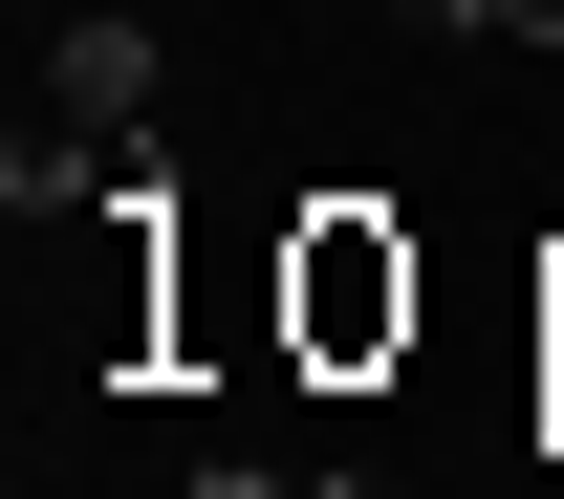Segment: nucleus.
I'll return each instance as SVG.
<instances>
[{
	"mask_svg": "<svg viewBox=\"0 0 564 499\" xmlns=\"http://www.w3.org/2000/svg\"><path fill=\"white\" fill-rule=\"evenodd\" d=\"M413 239H391V217H369V196H304V217H282V369H326V391H369V369H391V348H413Z\"/></svg>",
	"mask_w": 564,
	"mask_h": 499,
	"instance_id": "1",
	"label": "nucleus"
},
{
	"mask_svg": "<svg viewBox=\"0 0 564 499\" xmlns=\"http://www.w3.org/2000/svg\"><path fill=\"white\" fill-rule=\"evenodd\" d=\"M391 22H434V44H564V0H391Z\"/></svg>",
	"mask_w": 564,
	"mask_h": 499,
	"instance_id": "3",
	"label": "nucleus"
},
{
	"mask_svg": "<svg viewBox=\"0 0 564 499\" xmlns=\"http://www.w3.org/2000/svg\"><path fill=\"white\" fill-rule=\"evenodd\" d=\"M44 109L109 131V152H152V22H66V44H44Z\"/></svg>",
	"mask_w": 564,
	"mask_h": 499,
	"instance_id": "2",
	"label": "nucleus"
},
{
	"mask_svg": "<svg viewBox=\"0 0 564 499\" xmlns=\"http://www.w3.org/2000/svg\"><path fill=\"white\" fill-rule=\"evenodd\" d=\"M217 499H369V478H217Z\"/></svg>",
	"mask_w": 564,
	"mask_h": 499,
	"instance_id": "4",
	"label": "nucleus"
},
{
	"mask_svg": "<svg viewBox=\"0 0 564 499\" xmlns=\"http://www.w3.org/2000/svg\"><path fill=\"white\" fill-rule=\"evenodd\" d=\"M543 369H564V261H543Z\"/></svg>",
	"mask_w": 564,
	"mask_h": 499,
	"instance_id": "5",
	"label": "nucleus"
}]
</instances>
